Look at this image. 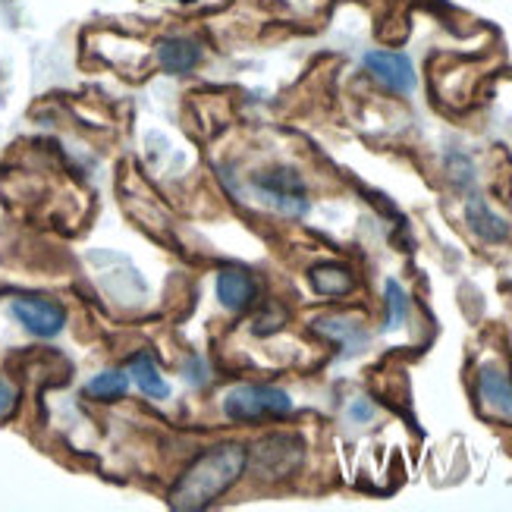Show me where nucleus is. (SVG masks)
<instances>
[{
  "label": "nucleus",
  "mask_w": 512,
  "mask_h": 512,
  "mask_svg": "<svg viewBox=\"0 0 512 512\" xmlns=\"http://www.w3.org/2000/svg\"><path fill=\"white\" fill-rule=\"evenodd\" d=\"M249 469V450L242 443H220L198 456L170 491V506L180 512H198L217 503Z\"/></svg>",
  "instance_id": "1"
},
{
  "label": "nucleus",
  "mask_w": 512,
  "mask_h": 512,
  "mask_svg": "<svg viewBox=\"0 0 512 512\" xmlns=\"http://www.w3.org/2000/svg\"><path fill=\"white\" fill-rule=\"evenodd\" d=\"M305 462V443L296 434H271L249 453L252 472L264 481H283L293 478Z\"/></svg>",
  "instance_id": "2"
},
{
  "label": "nucleus",
  "mask_w": 512,
  "mask_h": 512,
  "mask_svg": "<svg viewBox=\"0 0 512 512\" xmlns=\"http://www.w3.org/2000/svg\"><path fill=\"white\" fill-rule=\"evenodd\" d=\"M224 412L233 421H261V418H283L293 412V399L280 387L242 384L233 387L224 399Z\"/></svg>",
  "instance_id": "3"
},
{
  "label": "nucleus",
  "mask_w": 512,
  "mask_h": 512,
  "mask_svg": "<svg viewBox=\"0 0 512 512\" xmlns=\"http://www.w3.org/2000/svg\"><path fill=\"white\" fill-rule=\"evenodd\" d=\"M252 189L264 198V205L277 208L286 217H302L308 211V192L296 170H264L252 176Z\"/></svg>",
  "instance_id": "4"
},
{
  "label": "nucleus",
  "mask_w": 512,
  "mask_h": 512,
  "mask_svg": "<svg viewBox=\"0 0 512 512\" xmlns=\"http://www.w3.org/2000/svg\"><path fill=\"white\" fill-rule=\"evenodd\" d=\"M13 315L16 321L26 327L35 337H57L66 324V311L51 302V299H35V296H22V299H13Z\"/></svg>",
  "instance_id": "5"
},
{
  "label": "nucleus",
  "mask_w": 512,
  "mask_h": 512,
  "mask_svg": "<svg viewBox=\"0 0 512 512\" xmlns=\"http://www.w3.org/2000/svg\"><path fill=\"white\" fill-rule=\"evenodd\" d=\"M368 73L381 82L384 88L396 95H409L415 88V66L406 54L399 51H368L365 54Z\"/></svg>",
  "instance_id": "6"
},
{
  "label": "nucleus",
  "mask_w": 512,
  "mask_h": 512,
  "mask_svg": "<svg viewBox=\"0 0 512 512\" xmlns=\"http://www.w3.org/2000/svg\"><path fill=\"white\" fill-rule=\"evenodd\" d=\"M217 299L227 311H246L258 299V283L242 267H227L217 274Z\"/></svg>",
  "instance_id": "7"
},
{
  "label": "nucleus",
  "mask_w": 512,
  "mask_h": 512,
  "mask_svg": "<svg viewBox=\"0 0 512 512\" xmlns=\"http://www.w3.org/2000/svg\"><path fill=\"white\" fill-rule=\"evenodd\" d=\"M478 396L487 412H494L506 421H512V381L509 374H503L500 368L487 365L478 374Z\"/></svg>",
  "instance_id": "8"
},
{
  "label": "nucleus",
  "mask_w": 512,
  "mask_h": 512,
  "mask_svg": "<svg viewBox=\"0 0 512 512\" xmlns=\"http://www.w3.org/2000/svg\"><path fill=\"white\" fill-rule=\"evenodd\" d=\"M158 60L167 73L183 76L202 60V48H198V41H192V38H167L158 44Z\"/></svg>",
  "instance_id": "9"
},
{
  "label": "nucleus",
  "mask_w": 512,
  "mask_h": 512,
  "mask_svg": "<svg viewBox=\"0 0 512 512\" xmlns=\"http://www.w3.org/2000/svg\"><path fill=\"white\" fill-rule=\"evenodd\" d=\"M465 220H469V227L484 239V242H503L509 236V227L506 220L497 217L481 195H472L469 205H465Z\"/></svg>",
  "instance_id": "10"
},
{
  "label": "nucleus",
  "mask_w": 512,
  "mask_h": 512,
  "mask_svg": "<svg viewBox=\"0 0 512 512\" xmlns=\"http://www.w3.org/2000/svg\"><path fill=\"white\" fill-rule=\"evenodd\" d=\"M311 286H315L321 296H349L355 289V277L346 264L327 261V264L311 267Z\"/></svg>",
  "instance_id": "11"
},
{
  "label": "nucleus",
  "mask_w": 512,
  "mask_h": 512,
  "mask_svg": "<svg viewBox=\"0 0 512 512\" xmlns=\"http://www.w3.org/2000/svg\"><path fill=\"white\" fill-rule=\"evenodd\" d=\"M129 374H132V381H136V387L145 396H151V399H167L170 396V387L161 377V371H158V365H154L151 355H136V359L129 362Z\"/></svg>",
  "instance_id": "12"
},
{
  "label": "nucleus",
  "mask_w": 512,
  "mask_h": 512,
  "mask_svg": "<svg viewBox=\"0 0 512 512\" xmlns=\"http://www.w3.org/2000/svg\"><path fill=\"white\" fill-rule=\"evenodd\" d=\"M315 327L337 340L346 352H355L365 343V330L349 318H321V321H315Z\"/></svg>",
  "instance_id": "13"
},
{
  "label": "nucleus",
  "mask_w": 512,
  "mask_h": 512,
  "mask_svg": "<svg viewBox=\"0 0 512 512\" xmlns=\"http://www.w3.org/2000/svg\"><path fill=\"white\" fill-rule=\"evenodd\" d=\"M129 390V374L126 371H101L98 377L85 384V393L92 399H101V403H110V399H120Z\"/></svg>",
  "instance_id": "14"
},
{
  "label": "nucleus",
  "mask_w": 512,
  "mask_h": 512,
  "mask_svg": "<svg viewBox=\"0 0 512 512\" xmlns=\"http://www.w3.org/2000/svg\"><path fill=\"white\" fill-rule=\"evenodd\" d=\"M409 318V296L396 280H387V330H399Z\"/></svg>",
  "instance_id": "15"
},
{
  "label": "nucleus",
  "mask_w": 512,
  "mask_h": 512,
  "mask_svg": "<svg viewBox=\"0 0 512 512\" xmlns=\"http://www.w3.org/2000/svg\"><path fill=\"white\" fill-rule=\"evenodd\" d=\"M13 409H16V390L7 381H0V418L13 415Z\"/></svg>",
  "instance_id": "16"
},
{
  "label": "nucleus",
  "mask_w": 512,
  "mask_h": 512,
  "mask_svg": "<svg viewBox=\"0 0 512 512\" xmlns=\"http://www.w3.org/2000/svg\"><path fill=\"white\" fill-rule=\"evenodd\" d=\"M374 415V406H368L365 399H359V403L352 406V418H359V421H368Z\"/></svg>",
  "instance_id": "17"
}]
</instances>
